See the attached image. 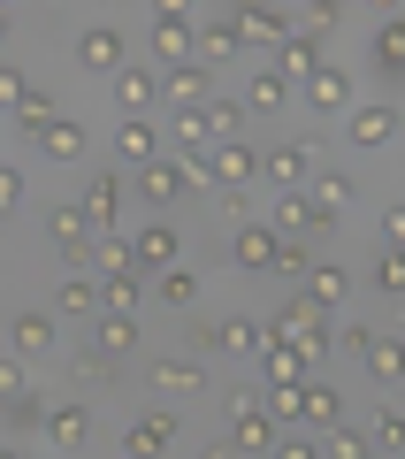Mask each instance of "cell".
I'll use <instances>...</instances> for the list:
<instances>
[{
    "label": "cell",
    "mask_w": 405,
    "mask_h": 459,
    "mask_svg": "<svg viewBox=\"0 0 405 459\" xmlns=\"http://www.w3.org/2000/svg\"><path fill=\"white\" fill-rule=\"evenodd\" d=\"M314 69H322V39L291 31V39H283V47H276V77H283V84H306Z\"/></svg>",
    "instance_id": "obj_24"
},
{
    "label": "cell",
    "mask_w": 405,
    "mask_h": 459,
    "mask_svg": "<svg viewBox=\"0 0 405 459\" xmlns=\"http://www.w3.org/2000/svg\"><path fill=\"white\" fill-rule=\"evenodd\" d=\"M367 283H375V291H390V299H405V253H375Z\"/></svg>",
    "instance_id": "obj_37"
},
{
    "label": "cell",
    "mask_w": 405,
    "mask_h": 459,
    "mask_svg": "<svg viewBox=\"0 0 405 459\" xmlns=\"http://www.w3.org/2000/svg\"><path fill=\"white\" fill-rule=\"evenodd\" d=\"M153 54H161V69H184L199 54V16L192 8H177V0L153 8Z\"/></svg>",
    "instance_id": "obj_3"
},
{
    "label": "cell",
    "mask_w": 405,
    "mask_h": 459,
    "mask_svg": "<svg viewBox=\"0 0 405 459\" xmlns=\"http://www.w3.org/2000/svg\"><path fill=\"white\" fill-rule=\"evenodd\" d=\"M199 115H207V138H214V146H237V138H245V100H207Z\"/></svg>",
    "instance_id": "obj_31"
},
{
    "label": "cell",
    "mask_w": 405,
    "mask_h": 459,
    "mask_svg": "<svg viewBox=\"0 0 405 459\" xmlns=\"http://www.w3.org/2000/svg\"><path fill=\"white\" fill-rule=\"evenodd\" d=\"M130 261H138V276H168V268H184V238L168 222H146L130 230Z\"/></svg>",
    "instance_id": "obj_8"
},
{
    "label": "cell",
    "mask_w": 405,
    "mask_h": 459,
    "mask_svg": "<svg viewBox=\"0 0 405 459\" xmlns=\"http://www.w3.org/2000/svg\"><path fill=\"white\" fill-rule=\"evenodd\" d=\"M199 169H207V192H253V184H260V146H253V138L214 146Z\"/></svg>",
    "instance_id": "obj_5"
},
{
    "label": "cell",
    "mask_w": 405,
    "mask_h": 459,
    "mask_svg": "<svg viewBox=\"0 0 405 459\" xmlns=\"http://www.w3.org/2000/svg\"><path fill=\"white\" fill-rule=\"evenodd\" d=\"M199 184H207V169H199V161H177V153H161L153 169H138V177H130V192L146 199L153 214H168L184 192H199Z\"/></svg>",
    "instance_id": "obj_2"
},
{
    "label": "cell",
    "mask_w": 405,
    "mask_h": 459,
    "mask_svg": "<svg viewBox=\"0 0 405 459\" xmlns=\"http://www.w3.org/2000/svg\"><path fill=\"white\" fill-rule=\"evenodd\" d=\"M344 199H352V177H314V207L322 214H344Z\"/></svg>",
    "instance_id": "obj_41"
},
{
    "label": "cell",
    "mask_w": 405,
    "mask_h": 459,
    "mask_svg": "<svg viewBox=\"0 0 405 459\" xmlns=\"http://www.w3.org/2000/svg\"><path fill=\"white\" fill-rule=\"evenodd\" d=\"M298 429H306V437L344 429V391L337 383H298Z\"/></svg>",
    "instance_id": "obj_13"
},
{
    "label": "cell",
    "mask_w": 405,
    "mask_h": 459,
    "mask_svg": "<svg viewBox=\"0 0 405 459\" xmlns=\"http://www.w3.org/2000/svg\"><path fill=\"white\" fill-rule=\"evenodd\" d=\"M153 161H161V131H153L146 115H123V123H115V169L138 177V169H153Z\"/></svg>",
    "instance_id": "obj_9"
},
{
    "label": "cell",
    "mask_w": 405,
    "mask_h": 459,
    "mask_svg": "<svg viewBox=\"0 0 405 459\" xmlns=\"http://www.w3.org/2000/svg\"><path fill=\"white\" fill-rule=\"evenodd\" d=\"M23 100H31V77L0 62V123H8V115H23Z\"/></svg>",
    "instance_id": "obj_38"
},
{
    "label": "cell",
    "mask_w": 405,
    "mask_h": 459,
    "mask_svg": "<svg viewBox=\"0 0 405 459\" xmlns=\"http://www.w3.org/2000/svg\"><path fill=\"white\" fill-rule=\"evenodd\" d=\"M153 100H161V77H153V69H138V62L115 69V108H123V115H146Z\"/></svg>",
    "instance_id": "obj_22"
},
{
    "label": "cell",
    "mask_w": 405,
    "mask_h": 459,
    "mask_svg": "<svg viewBox=\"0 0 405 459\" xmlns=\"http://www.w3.org/2000/svg\"><path fill=\"white\" fill-rule=\"evenodd\" d=\"M268 344H291L298 360H329V352H337V322H329L306 291H291L276 307V322H268Z\"/></svg>",
    "instance_id": "obj_1"
},
{
    "label": "cell",
    "mask_w": 405,
    "mask_h": 459,
    "mask_svg": "<svg viewBox=\"0 0 405 459\" xmlns=\"http://www.w3.org/2000/svg\"><path fill=\"white\" fill-rule=\"evenodd\" d=\"M306 108H314V115H352V77H344L337 62H322V69L306 77Z\"/></svg>",
    "instance_id": "obj_18"
},
{
    "label": "cell",
    "mask_w": 405,
    "mask_h": 459,
    "mask_svg": "<svg viewBox=\"0 0 405 459\" xmlns=\"http://www.w3.org/2000/svg\"><path fill=\"white\" fill-rule=\"evenodd\" d=\"M8 344H16V360H47L54 344H62V329H54V307H23L16 322H8Z\"/></svg>",
    "instance_id": "obj_12"
},
{
    "label": "cell",
    "mask_w": 405,
    "mask_h": 459,
    "mask_svg": "<svg viewBox=\"0 0 405 459\" xmlns=\"http://www.w3.org/2000/svg\"><path fill=\"white\" fill-rule=\"evenodd\" d=\"M16 199H23V169L0 161V214H16Z\"/></svg>",
    "instance_id": "obj_45"
},
{
    "label": "cell",
    "mask_w": 405,
    "mask_h": 459,
    "mask_svg": "<svg viewBox=\"0 0 405 459\" xmlns=\"http://www.w3.org/2000/svg\"><path fill=\"white\" fill-rule=\"evenodd\" d=\"M47 238H54V253H62L69 268H84V253H92V214L77 207V199H62V207H47Z\"/></svg>",
    "instance_id": "obj_7"
},
{
    "label": "cell",
    "mask_w": 405,
    "mask_h": 459,
    "mask_svg": "<svg viewBox=\"0 0 405 459\" xmlns=\"http://www.w3.org/2000/svg\"><path fill=\"white\" fill-rule=\"evenodd\" d=\"M306 268H314V261H306V246H283V253H276V276H291V283H306Z\"/></svg>",
    "instance_id": "obj_46"
},
{
    "label": "cell",
    "mask_w": 405,
    "mask_h": 459,
    "mask_svg": "<svg viewBox=\"0 0 405 459\" xmlns=\"http://www.w3.org/2000/svg\"><path fill=\"white\" fill-rule=\"evenodd\" d=\"M337 344H344V352H359V360H367V344H375V329H367V322H352V329H344Z\"/></svg>",
    "instance_id": "obj_49"
},
{
    "label": "cell",
    "mask_w": 405,
    "mask_h": 459,
    "mask_svg": "<svg viewBox=\"0 0 405 459\" xmlns=\"http://www.w3.org/2000/svg\"><path fill=\"white\" fill-rule=\"evenodd\" d=\"M375 69H383V77H405V16H383V31H375Z\"/></svg>",
    "instance_id": "obj_33"
},
{
    "label": "cell",
    "mask_w": 405,
    "mask_h": 459,
    "mask_svg": "<svg viewBox=\"0 0 405 459\" xmlns=\"http://www.w3.org/2000/svg\"><path fill=\"white\" fill-rule=\"evenodd\" d=\"M276 108H291V84H283L276 69H260V77L245 84V115H276Z\"/></svg>",
    "instance_id": "obj_34"
},
{
    "label": "cell",
    "mask_w": 405,
    "mask_h": 459,
    "mask_svg": "<svg viewBox=\"0 0 405 459\" xmlns=\"http://www.w3.org/2000/svg\"><path fill=\"white\" fill-rule=\"evenodd\" d=\"M237 16L245 39H260V47H283V39L298 31V8H276V0H245V8H229Z\"/></svg>",
    "instance_id": "obj_10"
},
{
    "label": "cell",
    "mask_w": 405,
    "mask_h": 459,
    "mask_svg": "<svg viewBox=\"0 0 405 459\" xmlns=\"http://www.w3.org/2000/svg\"><path fill=\"white\" fill-rule=\"evenodd\" d=\"M0 459H23V452H16V444H8V437H0Z\"/></svg>",
    "instance_id": "obj_52"
},
{
    "label": "cell",
    "mask_w": 405,
    "mask_h": 459,
    "mask_svg": "<svg viewBox=\"0 0 405 459\" xmlns=\"http://www.w3.org/2000/svg\"><path fill=\"white\" fill-rule=\"evenodd\" d=\"M229 444H237L245 459H268L276 452V421H268V406H260V398H229Z\"/></svg>",
    "instance_id": "obj_6"
},
{
    "label": "cell",
    "mask_w": 405,
    "mask_h": 459,
    "mask_svg": "<svg viewBox=\"0 0 405 459\" xmlns=\"http://www.w3.org/2000/svg\"><path fill=\"white\" fill-rule=\"evenodd\" d=\"M54 115H62V108H54V100H47V92L31 84V100H23V115H16V131H23V138H39V131L54 123Z\"/></svg>",
    "instance_id": "obj_40"
},
{
    "label": "cell",
    "mask_w": 405,
    "mask_h": 459,
    "mask_svg": "<svg viewBox=\"0 0 405 459\" xmlns=\"http://www.w3.org/2000/svg\"><path fill=\"white\" fill-rule=\"evenodd\" d=\"M390 138H398V108H390V100H367V108H352V146H359V153L390 146Z\"/></svg>",
    "instance_id": "obj_19"
},
{
    "label": "cell",
    "mask_w": 405,
    "mask_h": 459,
    "mask_svg": "<svg viewBox=\"0 0 405 459\" xmlns=\"http://www.w3.org/2000/svg\"><path fill=\"white\" fill-rule=\"evenodd\" d=\"M214 352L260 360V352H268V329H260V322H245V314H229V322H214Z\"/></svg>",
    "instance_id": "obj_26"
},
{
    "label": "cell",
    "mask_w": 405,
    "mask_h": 459,
    "mask_svg": "<svg viewBox=\"0 0 405 459\" xmlns=\"http://www.w3.org/2000/svg\"><path fill=\"white\" fill-rule=\"evenodd\" d=\"M123 62H130V47H123V31H115V23H84V31H77V69L115 77Z\"/></svg>",
    "instance_id": "obj_11"
},
{
    "label": "cell",
    "mask_w": 405,
    "mask_h": 459,
    "mask_svg": "<svg viewBox=\"0 0 405 459\" xmlns=\"http://www.w3.org/2000/svg\"><path fill=\"white\" fill-rule=\"evenodd\" d=\"M153 299L177 307V314H192L199 307V276H192V268H168V276H153Z\"/></svg>",
    "instance_id": "obj_35"
},
{
    "label": "cell",
    "mask_w": 405,
    "mask_h": 459,
    "mask_svg": "<svg viewBox=\"0 0 405 459\" xmlns=\"http://www.w3.org/2000/svg\"><path fill=\"white\" fill-rule=\"evenodd\" d=\"M0 406H8V421H16V429H39V413H47V406H39V391H16V398H0Z\"/></svg>",
    "instance_id": "obj_43"
},
{
    "label": "cell",
    "mask_w": 405,
    "mask_h": 459,
    "mask_svg": "<svg viewBox=\"0 0 405 459\" xmlns=\"http://www.w3.org/2000/svg\"><path fill=\"white\" fill-rule=\"evenodd\" d=\"M146 383H153L161 398H192V391H207V368H199V360H177V352H161V360L146 368Z\"/></svg>",
    "instance_id": "obj_17"
},
{
    "label": "cell",
    "mask_w": 405,
    "mask_h": 459,
    "mask_svg": "<svg viewBox=\"0 0 405 459\" xmlns=\"http://www.w3.org/2000/svg\"><path fill=\"white\" fill-rule=\"evenodd\" d=\"M161 100L177 115H192V108H207L214 100V69L207 62H184V69H161Z\"/></svg>",
    "instance_id": "obj_14"
},
{
    "label": "cell",
    "mask_w": 405,
    "mask_h": 459,
    "mask_svg": "<svg viewBox=\"0 0 405 459\" xmlns=\"http://www.w3.org/2000/svg\"><path fill=\"white\" fill-rule=\"evenodd\" d=\"M367 376H375V383H405V337H383V329H375V344H367Z\"/></svg>",
    "instance_id": "obj_32"
},
{
    "label": "cell",
    "mask_w": 405,
    "mask_h": 459,
    "mask_svg": "<svg viewBox=\"0 0 405 459\" xmlns=\"http://www.w3.org/2000/svg\"><path fill=\"white\" fill-rule=\"evenodd\" d=\"M199 459H245V452H237V444H207V452H199Z\"/></svg>",
    "instance_id": "obj_50"
},
{
    "label": "cell",
    "mask_w": 405,
    "mask_h": 459,
    "mask_svg": "<svg viewBox=\"0 0 405 459\" xmlns=\"http://www.w3.org/2000/svg\"><path fill=\"white\" fill-rule=\"evenodd\" d=\"M123 199H130V177H123V169H92V177H84V192H77V207L84 214H92V230H99V238H108V230H123Z\"/></svg>",
    "instance_id": "obj_4"
},
{
    "label": "cell",
    "mask_w": 405,
    "mask_h": 459,
    "mask_svg": "<svg viewBox=\"0 0 405 459\" xmlns=\"http://www.w3.org/2000/svg\"><path fill=\"white\" fill-rule=\"evenodd\" d=\"M199 54H207V62H229V54H245L237 16H207V23H199Z\"/></svg>",
    "instance_id": "obj_30"
},
{
    "label": "cell",
    "mask_w": 405,
    "mask_h": 459,
    "mask_svg": "<svg viewBox=\"0 0 405 459\" xmlns=\"http://www.w3.org/2000/svg\"><path fill=\"white\" fill-rule=\"evenodd\" d=\"M39 429H47V444H62V452H69V444H84V437H92V406L62 398V406H47V413H39Z\"/></svg>",
    "instance_id": "obj_20"
},
{
    "label": "cell",
    "mask_w": 405,
    "mask_h": 459,
    "mask_svg": "<svg viewBox=\"0 0 405 459\" xmlns=\"http://www.w3.org/2000/svg\"><path fill=\"white\" fill-rule=\"evenodd\" d=\"M260 368H268V383H298V376H306V360H298L291 344H268V352H260Z\"/></svg>",
    "instance_id": "obj_39"
},
{
    "label": "cell",
    "mask_w": 405,
    "mask_h": 459,
    "mask_svg": "<svg viewBox=\"0 0 405 459\" xmlns=\"http://www.w3.org/2000/svg\"><path fill=\"white\" fill-rule=\"evenodd\" d=\"M367 437H375V452L405 459V413H398V406H383V413H375V429H367Z\"/></svg>",
    "instance_id": "obj_36"
},
{
    "label": "cell",
    "mask_w": 405,
    "mask_h": 459,
    "mask_svg": "<svg viewBox=\"0 0 405 459\" xmlns=\"http://www.w3.org/2000/svg\"><path fill=\"white\" fill-rule=\"evenodd\" d=\"M298 291H306V299H314V307H322V314H337L344 299H352V276H344L337 261H314V268H306V283H298Z\"/></svg>",
    "instance_id": "obj_25"
},
{
    "label": "cell",
    "mask_w": 405,
    "mask_h": 459,
    "mask_svg": "<svg viewBox=\"0 0 405 459\" xmlns=\"http://www.w3.org/2000/svg\"><path fill=\"white\" fill-rule=\"evenodd\" d=\"M138 299H146L138 268H99V314H138Z\"/></svg>",
    "instance_id": "obj_23"
},
{
    "label": "cell",
    "mask_w": 405,
    "mask_h": 459,
    "mask_svg": "<svg viewBox=\"0 0 405 459\" xmlns=\"http://www.w3.org/2000/svg\"><path fill=\"white\" fill-rule=\"evenodd\" d=\"M123 452H130V459H161V452H177V421H168V413H146V421L123 437Z\"/></svg>",
    "instance_id": "obj_27"
},
{
    "label": "cell",
    "mask_w": 405,
    "mask_h": 459,
    "mask_svg": "<svg viewBox=\"0 0 405 459\" xmlns=\"http://www.w3.org/2000/svg\"><path fill=\"white\" fill-rule=\"evenodd\" d=\"M276 253H283L276 222H237V238H229V261L237 268H276Z\"/></svg>",
    "instance_id": "obj_16"
},
{
    "label": "cell",
    "mask_w": 405,
    "mask_h": 459,
    "mask_svg": "<svg viewBox=\"0 0 405 459\" xmlns=\"http://www.w3.org/2000/svg\"><path fill=\"white\" fill-rule=\"evenodd\" d=\"M31 146L47 153V161H77V153H84V123H77V115H54V123L31 138Z\"/></svg>",
    "instance_id": "obj_29"
},
{
    "label": "cell",
    "mask_w": 405,
    "mask_h": 459,
    "mask_svg": "<svg viewBox=\"0 0 405 459\" xmlns=\"http://www.w3.org/2000/svg\"><path fill=\"white\" fill-rule=\"evenodd\" d=\"M314 169V138H283L276 153H260V177H276V192H306Z\"/></svg>",
    "instance_id": "obj_15"
},
{
    "label": "cell",
    "mask_w": 405,
    "mask_h": 459,
    "mask_svg": "<svg viewBox=\"0 0 405 459\" xmlns=\"http://www.w3.org/2000/svg\"><path fill=\"white\" fill-rule=\"evenodd\" d=\"M115 360H99V352H77V383H108Z\"/></svg>",
    "instance_id": "obj_48"
},
{
    "label": "cell",
    "mask_w": 405,
    "mask_h": 459,
    "mask_svg": "<svg viewBox=\"0 0 405 459\" xmlns=\"http://www.w3.org/2000/svg\"><path fill=\"white\" fill-rule=\"evenodd\" d=\"M92 352L99 360H130V352H138V314H99L92 322Z\"/></svg>",
    "instance_id": "obj_21"
},
{
    "label": "cell",
    "mask_w": 405,
    "mask_h": 459,
    "mask_svg": "<svg viewBox=\"0 0 405 459\" xmlns=\"http://www.w3.org/2000/svg\"><path fill=\"white\" fill-rule=\"evenodd\" d=\"M383 238H390V253H405V199H398V207H383Z\"/></svg>",
    "instance_id": "obj_47"
},
{
    "label": "cell",
    "mask_w": 405,
    "mask_h": 459,
    "mask_svg": "<svg viewBox=\"0 0 405 459\" xmlns=\"http://www.w3.org/2000/svg\"><path fill=\"white\" fill-rule=\"evenodd\" d=\"M8 31H16V16H8V8H0V47H8Z\"/></svg>",
    "instance_id": "obj_51"
},
{
    "label": "cell",
    "mask_w": 405,
    "mask_h": 459,
    "mask_svg": "<svg viewBox=\"0 0 405 459\" xmlns=\"http://www.w3.org/2000/svg\"><path fill=\"white\" fill-rule=\"evenodd\" d=\"M16 391H31V376H23L16 352H0V398H16Z\"/></svg>",
    "instance_id": "obj_44"
},
{
    "label": "cell",
    "mask_w": 405,
    "mask_h": 459,
    "mask_svg": "<svg viewBox=\"0 0 405 459\" xmlns=\"http://www.w3.org/2000/svg\"><path fill=\"white\" fill-rule=\"evenodd\" d=\"M54 314H77V322H99V283H92V268L62 276V291H54Z\"/></svg>",
    "instance_id": "obj_28"
},
{
    "label": "cell",
    "mask_w": 405,
    "mask_h": 459,
    "mask_svg": "<svg viewBox=\"0 0 405 459\" xmlns=\"http://www.w3.org/2000/svg\"><path fill=\"white\" fill-rule=\"evenodd\" d=\"M268 459H329V452H322V437L298 429V437H276V452H268Z\"/></svg>",
    "instance_id": "obj_42"
}]
</instances>
